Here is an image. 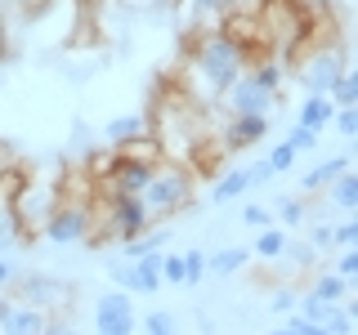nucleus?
Listing matches in <instances>:
<instances>
[{"instance_id":"9","label":"nucleus","mask_w":358,"mask_h":335,"mask_svg":"<svg viewBox=\"0 0 358 335\" xmlns=\"http://www.w3.org/2000/svg\"><path fill=\"white\" fill-rule=\"evenodd\" d=\"M14 295L22 304H36L45 313H63V304H67V290L54 282V277H41V273H31L22 286H14Z\"/></svg>"},{"instance_id":"6","label":"nucleus","mask_w":358,"mask_h":335,"mask_svg":"<svg viewBox=\"0 0 358 335\" xmlns=\"http://www.w3.org/2000/svg\"><path fill=\"white\" fill-rule=\"evenodd\" d=\"M139 327V313H134V299L126 290H103L94 299V331L99 335H134Z\"/></svg>"},{"instance_id":"25","label":"nucleus","mask_w":358,"mask_h":335,"mask_svg":"<svg viewBox=\"0 0 358 335\" xmlns=\"http://www.w3.org/2000/svg\"><path fill=\"white\" fill-rule=\"evenodd\" d=\"M27 232H22V223H18V215H14V201H5L0 206V251H9L14 241H22Z\"/></svg>"},{"instance_id":"40","label":"nucleus","mask_w":358,"mask_h":335,"mask_svg":"<svg viewBox=\"0 0 358 335\" xmlns=\"http://www.w3.org/2000/svg\"><path fill=\"white\" fill-rule=\"evenodd\" d=\"M246 179H251V188H255V184H268L273 170H268V161H251V165H246Z\"/></svg>"},{"instance_id":"36","label":"nucleus","mask_w":358,"mask_h":335,"mask_svg":"<svg viewBox=\"0 0 358 335\" xmlns=\"http://www.w3.org/2000/svg\"><path fill=\"white\" fill-rule=\"evenodd\" d=\"M296 299H300V295H296L291 286H287V290H273V299H268V308H273L278 318H287V313H296Z\"/></svg>"},{"instance_id":"20","label":"nucleus","mask_w":358,"mask_h":335,"mask_svg":"<svg viewBox=\"0 0 358 335\" xmlns=\"http://www.w3.org/2000/svg\"><path fill=\"white\" fill-rule=\"evenodd\" d=\"M246 188H251V179H246V170H229V174H220V179H215V188H210V201H215V206H224V201L242 197Z\"/></svg>"},{"instance_id":"24","label":"nucleus","mask_w":358,"mask_h":335,"mask_svg":"<svg viewBox=\"0 0 358 335\" xmlns=\"http://www.w3.org/2000/svg\"><path fill=\"white\" fill-rule=\"evenodd\" d=\"M327 98L336 107H358V72H341V76H336V85H331Z\"/></svg>"},{"instance_id":"32","label":"nucleus","mask_w":358,"mask_h":335,"mask_svg":"<svg viewBox=\"0 0 358 335\" xmlns=\"http://www.w3.org/2000/svg\"><path fill=\"white\" fill-rule=\"evenodd\" d=\"M318 139H322V134L318 130H305V126H291V134H287V143L296 152H313V148H318Z\"/></svg>"},{"instance_id":"38","label":"nucleus","mask_w":358,"mask_h":335,"mask_svg":"<svg viewBox=\"0 0 358 335\" xmlns=\"http://www.w3.org/2000/svg\"><path fill=\"white\" fill-rule=\"evenodd\" d=\"M309 241L318 246V251H336V237H331V223H327V219H322V223H313Z\"/></svg>"},{"instance_id":"16","label":"nucleus","mask_w":358,"mask_h":335,"mask_svg":"<svg viewBox=\"0 0 358 335\" xmlns=\"http://www.w3.org/2000/svg\"><path fill=\"white\" fill-rule=\"evenodd\" d=\"M166 241H171V228H166V223H148V228H143L134 241H126V260H139V255H157Z\"/></svg>"},{"instance_id":"8","label":"nucleus","mask_w":358,"mask_h":335,"mask_svg":"<svg viewBox=\"0 0 358 335\" xmlns=\"http://www.w3.org/2000/svg\"><path fill=\"white\" fill-rule=\"evenodd\" d=\"M278 94H268L251 81V76H238V81L229 85V94H224V107H229V117H268V107H273Z\"/></svg>"},{"instance_id":"37","label":"nucleus","mask_w":358,"mask_h":335,"mask_svg":"<svg viewBox=\"0 0 358 335\" xmlns=\"http://www.w3.org/2000/svg\"><path fill=\"white\" fill-rule=\"evenodd\" d=\"M336 273L350 277V282L358 277V251H354V246H345V251H341V260H336Z\"/></svg>"},{"instance_id":"4","label":"nucleus","mask_w":358,"mask_h":335,"mask_svg":"<svg viewBox=\"0 0 358 335\" xmlns=\"http://www.w3.org/2000/svg\"><path fill=\"white\" fill-rule=\"evenodd\" d=\"M90 228H94V206L90 201H67L59 197V206L45 215L41 232L54 246H72V241H90Z\"/></svg>"},{"instance_id":"30","label":"nucleus","mask_w":358,"mask_h":335,"mask_svg":"<svg viewBox=\"0 0 358 335\" xmlns=\"http://www.w3.org/2000/svg\"><path fill=\"white\" fill-rule=\"evenodd\" d=\"M143 331H148V335H179V327H175V313H166V308L148 313V318H143Z\"/></svg>"},{"instance_id":"10","label":"nucleus","mask_w":358,"mask_h":335,"mask_svg":"<svg viewBox=\"0 0 358 335\" xmlns=\"http://www.w3.org/2000/svg\"><path fill=\"white\" fill-rule=\"evenodd\" d=\"M345 67H341V54L336 50H313L309 59H305V85H309V94H331V85H336V76H341Z\"/></svg>"},{"instance_id":"19","label":"nucleus","mask_w":358,"mask_h":335,"mask_svg":"<svg viewBox=\"0 0 358 335\" xmlns=\"http://www.w3.org/2000/svg\"><path fill=\"white\" fill-rule=\"evenodd\" d=\"M327 188H331V201H336V210H345V215H350V210H358V174H354V170L336 174Z\"/></svg>"},{"instance_id":"1","label":"nucleus","mask_w":358,"mask_h":335,"mask_svg":"<svg viewBox=\"0 0 358 335\" xmlns=\"http://www.w3.org/2000/svg\"><path fill=\"white\" fill-rule=\"evenodd\" d=\"M246 59H251L246 40L229 36L224 27H206L193 40L188 63H184V89H188V98L201 103V107L220 103V98L229 94V85L246 72Z\"/></svg>"},{"instance_id":"21","label":"nucleus","mask_w":358,"mask_h":335,"mask_svg":"<svg viewBox=\"0 0 358 335\" xmlns=\"http://www.w3.org/2000/svg\"><path fill=\"white\" fill-rule=\"evenodd\" d=\"M251 255L255 260H278V255H287V232L282 228H260V237H255V246H251Z\"/></svg>"},{"instance_id":"15","label":"nucleus","mask_w":358,"mask_h":335,"mask_svg":"<svg viewBox=\"0 0 358 335\" xmlns=\"http://www.w3.org/2000/svg\"><path fill=\"white\" fill-rule=\"evenodd\" d=\"M246 264H251V251H246V246H224V251L206 255V273H215V277H233V273H242Z\"/></svg>"},{"instance_id":"14","label":"nucleus","mask_w":358,"mask_h":335,"mask_svg":"<svg viewBox=\"0 0 358 335\" xmlns=\"http://www.w3.org/2000/svg\"><path fill=\"white\" fill-rule=\"evenodd\" d=\"M331 117H336V103L327 94H309L305 103H300V117H296V126H305V130H327L331 126Z\"/></svg>"},{"instance_id":"42","label":"nucleus","mask_w":358,"mask_h":335,"mask_svg":"<svg viewBox=\"0 0 358 335\" xmlns=\"http://www.w3.org/2000/svg\"><path fill=\"white\" fill-rule=\"evenodd\" d=\"M5 308H9V295H5V290H0V318H5Z\"/></svg>"},{"instance_id":"12","label":"nucleus","mask_w":358,"mask_h":335,"mask_svg":"<svg viewBox=\"0 0 358 335\" xmlns=\"http://www.w3.org/2000/svg\"><path fill=\"white\" fill-rule=\"evenodd\" d=\"M268 134V117H229V126H224V152H246L255 148V143H264Z\"/></svg>"},{"instance_id":"18","label":"nucleus","mask_w":358,"mask_h":335,"mask_svg":"<svg viewBox=\"0 0 358 335\" xmlns=\"http://www.w3.org/2000/svg\"><path fill=\"white\" fill-rule=\"evenodd\" d=\"M350 277H341V273H318L313 277V286H309V295H318L322 304H341L345 295H350Z\"/></svg>"},{"instance_id":"43","label":"nucleus","mask_w":358,"mask_h":335,"mask_svg":"<svg viewBox=\"0 0 358 335\" xmlns=\"http://www.w3.org/2000/svg\"><path fill=\"white\" fill-rule=\"evenodd\" d=\"M268 335H296V331H287V327H278V331H268Z\"/></svg>"},{"instance_id":"33","label":"nucleus","mask_w":358,"mask_h":335,"mask_svg":"<svg viewBox=\"0 0 358 335\" xmlns=\"http://www.w3.org/2000/svg\"><path fill=\"white\" fill-rule=\"evenodd\" d=\"M242 223H246V228H255V232H260V228H268V223H273V210H268V206H260V201H251V206L242 210Z\"/></svg>"},{"instance_id":"2","label":"nucleus","mask_w":358,"mask_h":335,"mask_svg":"<svg viewBox=\"0 0 358 335\" xmlns=\"http://www.w3.org/2000/svg\"><path fill=\"white\" fill-rule=\"evenodd\" d=\"M193 201V170L179 161H157L152 174H148V188H143V206H148L152 219H166L175 210H184Z\"/></svg>"},{"instance_id":"17","label":"nucleus","mask_w":358,"mask_h":335,"mask_svg":"<svg viewBox=\"0 0 358 335\" xmlns=\"http://www.w3.org/2000/svg\"><path fill=\"white\" fill-rule=\"evenodd\" d=\"M350 170V156H327L322 165H313V170L300 179V193H318V188H327L336 174H345Z\"/></svg>"},{"instance_id":"34","label":"nucleus","mask_w":358,"mask_h":335,"mask_svg":"<svg viewBox=\"0 0 358 335\" xmlns=\"http://www.w3.org/2000/svg\"><path fill=\"white\" fill-rule=\"evenodd\" d=\"M331 126L345 134V139H358V107H336Z\"/></svg>"},{"instance_id":"13","label":"nucleus","mask_w":358,"mask_h":335,"mask_svg":"<svg viewBox=\"0 0 358 335\" xmlns=\"http://www.w3.org/2000/svg\"><path fill=\"white\" fill-rule=\"evenodd\" d=\"M50 318H54V313H45V308H36V304H22V299H9L5 318H0V335H41Z\"/></svg>"},{"instance_id":"27","label":"nucleus","mask_w":358,"mask_h":335,"mask_svg":"<svg viewBox=\"0 0 358 335\" xmlns=\"http://www.w3.org/2000/svg\"><path fill=\"white\" fill-rule=\"evenodd\" d=\"M162 286H184V251H162Z\"/></svg>"},{"instance_id":"5","label":"nucleus","mask_w":358,"mask_h":335,"mask_svg":"<svg viewBox=\"0 0 358 335\" xmlns=\"http://www.w3.org/2000/svg\"><path fill=\"white\" fill-rule=\"evenodd\" d=\"M103 219H108V237H117L121 246L134 241L148 223H157L143 206V197H126V193H108L103 197Z\"/></svg>"},{"instance_id":"11","label":"nucleus","mask_w":358,"mask_h":335,"mask_svg":"<svg viewBox=\"0 0 358 335\" xmlns=\"http://www.w3.org/2000/svg\"><path fill=\"white\" fill-rule=\"evenodd\" d=\"M148 130H152V121L143 112H126V117H112L103 126V139H108V148L121 152V148H139L148 139Z\"/></svg>"},{"instance_id":"26","label":"nucleus","mask_w":358,"mask_h":335,"mask_svg":"<svg viewBox=\"0 0 358 335\" xmlns=\"http://www.w3.org/2000/svg\"><path fill=\"white\" fill-rule=\"evenodd\" d=\"M322 327H327L331 335H350V331H354V308L345 304V299H341V304H327V318H322Z\"/></svg>"},{"instance_id":"29","label":"nucleus","mask_w":358,"mask_h":335,"mask_svg":"<svg viewBox=\"0 0 358 335\" xmlns=\"http://www.w3.org/2000/svg\"><path fill=\"white\" fill-rule=\"evenodd\" d=\"M206 277V251H184V286H201Z\"/></svg>"},{"instance_id":"23","label":"nucleus","mask_w":358,"mask_h":335,"mask_svg":"<svg viewBox=\"0 0 358 335\" xmlns=\"http://www.w3.org/2000/svg\"><path fill=\"white\" fill-rule=\"evenodd\" d=\"M229 9H233V0H188V14H193L201 27H215Z\"/></svg>"},{"instance_id":"7","label":"nucleus","mask_w":358,"mask_h":335,"mask_svg":"<svg viewBox=\"0 0 358 335\" xmlns=\"http://www.w3.org/2000/svg\"><path fill=\"white\" fill-rule=\"evenodd\" d=\"M112 282L126 286V295H152V290H162V251L139 255V260H117L112 264Z\"/></svg>"},{"instance_id":"3","label":"nucleus","mask_w":358,"mask_h":335,"mask_svg":"<svg viewBox=\"0 0 358 335\" xmlns=\"http://www.w3.org/2000/svg\"><path fill=\"white\" fill-rule=\"evenodd\" d=\"M152 165H157V156L143 152V148H121V152L112 148V156H99L103 188H108V193H126V197H143Z\"/></svg>"},{"instance_id":"39","label":"nucleus","mask_w":358,"mask_h":335,"mask_svg":"<svg viewBox=\"0 0 358 335\" xmlns=\"http://www.w3.org/2000/svg\"><path fill=\"white\" fill-rule=\"evenodd\" d=\"M41 335H81V331H76V327H72V322H67V318H63V313H54V318H50V322H45V331H41Z\"/></svg>"},{"instance_id":"28","label":"nucleus","mask_w":358,"mask_h":335,"mask_svg":"<svg viewBox=\"0 0 358 335\" xmlns=\"http://www.w3.org/2000/svg\"><path fill=\"white\" fill-rule=\"evenodd\" d=\"M305 215H309V210H305V197H282V201H278V219H282L287 228H300Z\"/></svg>"},{"instance_id":"31","label":"nucleus","mask_w":358,"mask_h":335,"mask_svg":"<svg viewBox=\"0 0 358 335\" xmlns=\"http://www.w3.org/2000/svg\"><path fill=\"white\" fill-rule=\"evenodd\" d=\"M264 161H268V170H273V174H282V170H291V165H296V148L282 139V143H273V152H268Z\"/></svg>"},{"instance_id":"22","label":"nucleus","mask_w":358,"mask_h":335,"mask_svg":"<svg viewBox=\"0 0 358 335\" xmlns=\"http://www.w3.org/2000/svg\"><path fill=\"white\" fill-rule=\"evenodd\" d=\"M246 76H251V81L255 85H260V89H268V94H278V89H282V63H273V59H260V63H251V72H246Z\"/></svg>"},{"instance_id":"35","label":"nucleus","mask_w":358,"mask_h":335,"mask_svg":"<svg viewBox=\"0 0 358 335\" xmlns=\"http://www.w3.org/2000/svg\"><path fill=\"white\" fill-rule=\"evenodd\" d=\"M331 237H336V251H345V246H358V219L331 223Z\"/></svg>"},{"instance_id":"41","label":"nucleus","mask_w":358,"mask_h":335,"mask_svg":"<svg viewBox=\"0 0 358 335\" xmlns=\"http://www.w3.org/2000/svg\"><path fill=\"white\" fill-rule=\"evenodd\" d=\"M9 282H14V264H9V260H0V290H5Z\"/></svg>"}]
</instances>
